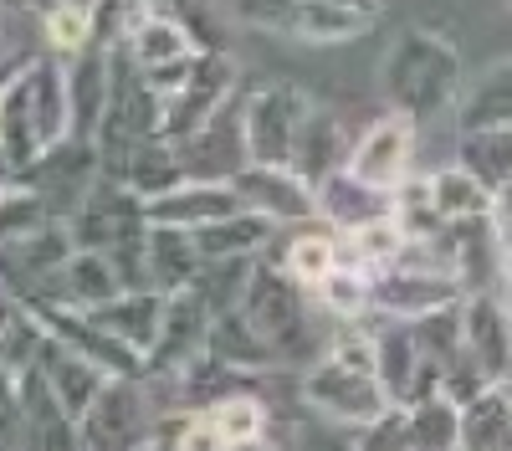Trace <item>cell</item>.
<instances>
[{"instance_id": "cell-1", "label": "cell", "mask_w": 512, "mask_h": 451, "mask_svg": "<svg viewBox=\"0 0 512 451\" xmlns=\"http://www.w3.org/2000/svg\"><path fill=\"white\" fill-rule=\"evenodd\" d=\"M379 93L395 113L431 123L441 113H456L461 93H466V67L461 52L431 26H405L390 52L379 62Z\"/></svg>"}, {"instance_id": "cell-2", "label": "cell", "mask_w": 512, "mask_h": 451, "mask_svg": "<svg viewBox=\"0 0 512 451\" xmlns=\"http://www.w3.org/2000/svg\"><path fill=\"white\" fill-rule=\"evenodd\" d=\"M297 390H303L308 410H318V416H328L338 426H354V431L395 405L390 390H384V380H379L369 328H354V323H344L328 339V349L303 369V385Z\"/></svg>"}, {"instance_id": "cell-3", "label": "cell", "mask_w": 512, "mask_h": 451, "mask_svg": "<svg viewBox=\"0 0 512 451\" xmlns=\"http://www.w3.org/2000/svg\"><path fill=\"white\" fill-rule=\"evenodd\" d=\"M241 308L256 328H262V339L272 344L277 369H297V375H303V369L328 349V334L318 328V303L303 282L287 277V267H272V262L256 257L251 282L241 293Z\"/></svg>"}, {"instance_id": "cell-4", "label": "cell", "mask_w": 512, "mask_h": 451, "mask_svg": "<svg viewBox=\"0 0 512 451\" xmlns=\"http://www.w3.org/2000/svg\"><path fill=\"white\" fill-rule=\"evenodd\" d=\"M159 410L144 375H108L98 400L77 416V441L82 451H149Z\"/></svg>"}, {"instance_id": "cell-5", "label": "cell", "mask_w": 512, "mask_h": 451, "mask_svg": "<svg viewBox=\"0 0 512 451\" xmlns=\"http://www.w3.org/2000/svg\"><path fill=\"white\" fill-rule=\"evenodd\" d=\"M236 77H241V62L226 47H200L190 72L180 77V88L159 98V139L185 144L200 123H210L236 98Z\"/></svg>"}, {"instance_id": "cell-6", "label": "cell", "mask_w": 512, "mask_h": 451, "mask_svg": "<svg viewBox=\"0 0 512 451\" xmlns=\"http://www.w3.org/2000/svg\"><path fill=\"white\" fill-rule=\"evenodd\" d=\"M118 47L128 52V62L144 72L149 88L164 98V93L180 88V77L190 72L200 41L175 11H134V16H123V26H118Z\"/></svg>"}, {"instance_id": "cell-7", "label": "cell", "mask_w": 512, "mask_h": 451, "mask_svg": "<svg viewBox=\"0 0 512 451\" xmlns=\"http://www.w3.org/2000/svg\"><path fill=\"white\" fill-rule=\"evenodd\" d=\"M318 108V98L297 82H262L241 98V129H246V159L251 164H287L303 118Z\"/></svg>"}, {"instance_id": "cell-8", "label": "cell", "mask_w": 512, "mask_h": 451, "mask_svg": "<svg viewBox=\"0 0 512 451\" xmlns=\"http://www.w3.org/2000/svg\"><path fill=\"white\" fill-rule=\"evenodd\" d=\"M415 134H420L415 118H405V113H395V108L379 113L369 129L354 139L344 170H349L359 185L379 190V195H395V190L415 175Z\"/></svg>"}, {"instance_id": "cell-9", "label": "cell", "mask_w": 512, "mask_h": 451, "mask_svg": "<svg viewBox=\"0 0 512 451\" xmlns=\"http://www.w3.org/2000/svg\"><path fill=\"white\" fill-rule=\"evenodd\" d=\"M466 298L461 277H451L446 267H425V262H390L374 272V318H425V313H441L456 308Z\"/></svg>"}, {"instance_id": "cell-10", "label": "cell", "mask_w": 512, "mask_h": 451, "mask_svg": "<svg viewBox=\"0 0 512 451\" xmlns=\"http://www.w3.org/2000/svg\"><path fill=\"white\" fill-rule=\"evenodd\" d=\"M369 339H374L379 380H384V390H390L395 405H415L425 395H441L446 369H441V359H431L420 349L415 328L405 318H379V328H369Z\"/></svg>"}, {"instance_id": "cell-11", "label": "cell", "mask_w": 512, "mask_h": 451, "mask_svg": "<svg viewBox=\"0 0 512 451\" xmlns=\"http://www.w3.org/2000/svg\"><path fill=\"white\" fill-rule=\"evenodd\" d=\"M98 175H103L98 139H77V134H72V139L52 144L47 154L31 164V170H21V185H31L41 200L52 205V216L67 221L77 205H82V195L98 185Z\"/></svg>"}, {"instance_id": "cell-12", "label": "cell", "mask_w": 512, "mask_h": 451, "mask_svg": "<svg viewBox=\"0 0 512 451\" xmlns=\"http://www.w3.org/2000/svg\"><path fill=\"white\" fill-rule=\"evenodd\" d=\"M231 190L241 195L246 211H262L277 226L318 221V190L292 170V164H241L231 175Z\"/></svg>"}, {"instance_id": "cell-13", "label": "cell", "mask_w": 512, "mask_h": 451, "mask_svg": "<svg viewBox=\"0 0 512 451\" xmlns=\"http://www.w3.org/2000/svg\"><path fill=\"white\" fill-rule=\"evenodd\" d=\"M205 328H210V308L190 293H169L164 318H159V334L144 354V375L149 380H175L205 354Z\"/></svg>"}, {"instance_id": "cell-14", "label": "cell", "mask_w": 512, "mask_h": 451, "mask_svg": "<svg viewBox=\"0 0 512 451\" xmlns=\"http://www.w3.org/2000/svg\"><path fill=\"white\" fill-rule=\"evenodd\" d=\"M461 349L487 380L512 375V308L502 303V293L461 298Z\"/></svg>"}, {"instance_id": "cell-15", "label": "cell", "mask_w": 512, "mask_h": 451, "mask_svg": "<svg viewBox=\"0 0 512 451\" xmlns=\"http://www.w3.org/2000/svg\"><path fill=\"white\" fill-rule=\"evenodd\" d=\"M180 164H185V180H231L246 159V129H241V98H231L210 123H200V129L175 144Z\"/></svg>"}, {"instance_id": "cell-16", "label": "cell", "mask_w": 512, "mask_h": 451, "mask_svg": "<svg viewBox=\"0 0 512 451\" xmlns=\"http://www.w3.org/2000/svg\"><path fill=\"white\" fill-rule=\"evenodd\" d=\"M67 98H72V134L98 139L108 98H113V41H88L67 57Z\"/></svg>"}, {"instance_id": "cell-17", "label": "cell", "mask_w": 512, "mask_h": 451, "mask_svg": "<svg viewBox=\"0 0 512 451\" xmlns=\"http://www.w3.org/2000/svg\"><path fill=\"white\" fill-rule=\"evenodd\" d=\"M149 226H180V231H200L210 221H221L231 211H241V195L231 190V180H185L169 195L144 200Z\"/></svg>"}, {"instance_id": "cell-18", "label": "cell", "mask_w": 512, "mask_h": 451, "mask_svg": "<svg viewBox=\"0 0 512 451\" xmlns=\"http://www.w3.org/2000/svg\"><path fill=\"white\" fill-rule=\"evenodd\" d=\"M349 149H354V134L344 129V118H338L333 108H313L303 118V129H297V144H292L287 164L318 190L328 175H338L349 164Z\"/></svg>"}, {"instance_id": "cell-19", "label": "cell", "mask_w": 512, "mask_h": 451, "mask_svg": "<svg viewBox=\"0 0 512 451\" xmlns=\"http://www.w3.org/2000/svg\"><path fill=\"white\" fill-rule=\"evenodd\" d=\"M205 354L221 359L226 369H236V375H267V369H277V354L272 344L262 339V328H256L246 318V308H226V313H210V328H205Z\"/></svg>"}, {"instance_id": "cell-20", "label": "cell", "mask_w": 512, "mask_h": 451, "mask_svg": "<svg viewBox=\"0 0 512 451\" xmlns=\"http://www.w3.org/2000/svg\"><path fill=\"white\" fill-rule=\"evenodd\" d=\"M36 369L47 375L52 395L62 400V410H67L72 421H77L82 410L98 400V390L108 385V369H103V364H93L88 354H77V349H67V344H57V339H47V349H41Z\"/></svg>"}, {"instance_id": "cell-21", "label": "cell", "mask_w": 512, "mask_h": 451, "mask_svg": "<svg viewBox=\"0 0 512 451\" xmlns=\"http://www.w3.org/2000/svg\"><path fill=\"white\" fill-rule=\"evenodd\" d=\"M164 303H169V293H159V287H123L113 303L88 308V313L108 328L113 339H123L128 349L149 354V344L159 334V318H164Z\"/></svg>"}, {"instance_id": "cell-22", "label": "cell", "mask_w": 512, "mask_h": 451, "mask_svg": "<svg viewBox=\"0 0 512 451\" xmlns=\"http://www.w3.org/2000/svg\"><path fill=\"white\" fill-rule=\"evenodd\" d=\"M456 451H512V385L497 380L461 405V446Z\"/></svg>"}, {"instance_id": "cell-23", "label": "cell", "mask_w": 512, "mask_h": 451, "mask_svg": "<svg viewBox=\"0 0 512 451\" xmlns=\"http://www.w3.org/2000/svg\"><path fill=\"white\" fill-rule=\"evenodd\" d=\"M123 272L113 267L108 252H93V246H77L62 267V282H57V298H67L72 308H103L123 293Z\"/></svg>"}, {"instance_id": "cell-24", "label": "cell", "mask_w": 512, "mask_h": 451, "mask_svg": "<svg viewBox=\"0 0 512 451\" xmlns=\"http://www.w3.org/2000/svg\"><path fill=\"white\" fill-rule=\"evenodd\" d=\"M26 62V57H21ZM21 62L11 67V77L0 82V149L16 164V175L31 170V164L47 154L41 149V134H36V118H31V103H26V82H21Z\"/></svg>"}, {"instance_id": "cell-25", "label": "cell", "mask_w": 512, "mask_h": 451, "mask_svg": "<svg viewBox=\"0 0 512 451\" xmlns=\"http://www.w3.org/2000/svg\"><path fill=\"white\" fill-rule=\"evenodd\" d=\"M272 236H277V221L241 205V211L200 226L195 231V246H200V257H262Z\"/></svg>"}, {"instance_id": "cell-26", "label": "cell", "mask_w": 512, "mask_h": 451, "mask_svg": "<svg viewBox=\"0 0 512 451\" xmlns=\"http://www.w3.org/2000/svg\"><path fill=\"white\" fill-rule=\"evenodd\" d=\"M200 246H195V231H180V226H149V287L159 293H185L200 272Z\"/></svg>"}, {"instance_id": "cell-27", "label": "cell", "mask_w": 512, "mask_h": 451, "mask_svg": "<svg viewBox=\"0 0 512 451\" xmlns=\"http://www.w3.org/2000/svg\"><path fill=\"white\" fill-rule=\"evenodd\" d=\"M492 123H512V57L487 67L477 82H466V93L456 103V134L492 129Z\"/></svg>"}, {"instance_id": "cell-28", "label": "cell", "mask_w": 512, "mask_h": 451, "mask_svg": "<svg viewBox=\"0 0 512 451\" xmlns=\"http://www.w3.org/2000/svg\"><path fill=\"white\" fill-rule=\"evenodd\" d=\"M308 293H313L323 318H333V323H364L374 313V272H364L354 262H338L318 287H308Z\"/></svg>"}, {"instance_id": "cell-29", "label": "cell", "mask_w": 512, "mask_h": 451, "mask_svg": "<svg viewBox=\"0 0 512 451\" xmlns=\"http://www.w3.org/2000/svg\"><path fill=\"white\" fill-rule=\"evenodd\" d=\"M390 211V195H379L369 185H359L349 170H338L318 185V221H328V231H354L369 216Z\"/></svg>"}, {"instance_id": "cell-30", "label": "cell", "mask_w": 512, "mask_h": 451, "mask_svg": "<svg viewBox=\"0 0 512 451\" xmlns=\"http://www.w3.org/2000/svg\"><path fill=\"white\" fill-rule=\"evenodd\" d=\"M456 164H466L487 190L512 185V123H492V129H466L456 134Z\"/></svg>"}, {"instance_id": "cell-31", "label": "cell", "mask_w": 512, "mask_h": 451, "mask_svg": "<svg viewBox=\"0 0 512 451\" xmlns=\"http://www.w3.org/2000/svg\"><path fill=\"white\" fill-rule=\"evenodd\" d=\"M405 410V446L410 451H456L461 446V405L451 395H425Z\"/></svg>"}, {"instance_id": "cell-32", "label": "cell", "mask_w": 512, "mask_h": 451, "mask_svg": "<svg viewBox=\"0 0 512 451\" xmlns=\"http://www.w3.org/2000/svg\"><path fill=\"white\" fill-rule=\"evenodd\" d=\"M431 200H436L441 221H482L492 211V190L456 159L431 170Z\"/></svg>"}, {"instance_id": "cell-33", "label": "cell", "mask_w": 512, "mask_h": 451, "mask_svg": "<svg viewBox=\"0 0 512 451\" xmlns=\"http://www.w3.org/2000/svg\"><path fill=\"white\" fill-rule=\"evenodd\" d=\"M338 241H344V262H354V267H364V272H379V267H390V262H400V252H405V231H400V221L384 211V216H369V221H359L354 231H338Z\"/></svg>"}, {"instance_id": "cell-34", "label": "cell", "mask_w": 512, "mask_h": 451, "mask_svg": "<svg viewBox=\"0 0 512 451\" xmlns=\"http://www.w3.org/2000/svg\"><path fill=\"white\" fill-rule=\"evenodd\" d=\"M205 410L221 421V431L231 436L236 451L262 446L267 431H272V410H267V400H262V395H251V390H231V395H221V400H210Z\"/></svg>"}, {"instance_id": "cell-35", "label": "cell", "mask_w": 512, "mask_h": 451, "mask_svg": "<svg viewBox=\"0 0 512 451\" xmlns=\"http://www.w3.org/2000/svg\"><path fill=\"white\" fill-rule=\"evenodd\" d=\"M251 267H256V257H205L200 272H195V282H190V293L210 313H226V308L241 303L246 282H251Z\"/></svg>"}, {"instance_id": "cell-36", "label": "cell", "mask_w": 512, "mask_h": 451, "mask_svg": "<svg viewBox=\"0 0 512 451\" xmlns=\"http://www.w3.org/2000/svg\"><path fill=\"white\" fill-rule=\"evenodd\" d=\"M338 262H344V241H338V231H297L287 241V252H282V267L287 277H297L303 287H318Z\"/></svg>"}, {"instance_id": "cell-37", "label": "cell", "mask_w": 512, "mask_h": 451, "mask_svg": "<svg viewBox=\"0 0 512 451\" xmlns=\"http://www.w3.org/2000/svg\"><path fill=\"white\" fill-rule=\"evenodd\" d=\"M41 36H47V52L72 57L88 41H98V6H82V0H52L41 11Z\"/></svg>"}, {"instance_id": "cell-38", "label": "cell", "mask_w": 512, "mask_h": 451, "mask_svg": "<svg viewBox=\"0 0 512 451\" xmlns=\"http://www.w3.org/2000/svg\"><path fill=\"white\" fill-rule=\"evenodd\" d=\"M390 216L400 221V231L410 241H431L446 221L436 211V200H431V175H410L395 195H390Z\"/></svg>"}, {"instance_id": "cell-39", "label": "cell", "mask_w": 512, "mask_h": 451, "mask_svg": "<svg viewBox=\"0 0 512 451\" xmlns=\"http://www.w3.org/2000/svg\"><path fill=\"white\" fill-rule=\"evenodd\" d=\"M52 205L41 200L31 185H11V190H0V246H16L26 236H36L41 226H52Z\"/></svg>"}, {"instance_id": "cell-40", "label": "cell", "mask_w": 512, "mask_h": 451, "mask_svg": "<svg viewBox=\"0 0 512 451\" xmlns=\"http://www.w3.org/2000/svg\"><path fill=\"white\" fill-rule=\"evenodd\" d=\"M26 446V400H21V375L0 364V451Z\"/></svg>"}, {"instance_id": "cell-41", "label": "cell", "mask_w": 512, "mask_h": 451, "mask_svg": "<svg viewBox=\"0 0 512 451\" xmlns=\"http://www.w3.org/2000/svg\"><path fill=\"white\" fill-rule=\"evenodd\" d=\"M349 451H410L405 446V410L390 405L384 416H374L369 426H359V436H354Z\"/></svg>"}, {"instance_id": "cell-42", "label": "cell", "mask_w": 512, "mask_h": 451, "mask_svg": "<svg viewBox=\"0 0 512 451\" xmlns=\"http://www.w3.org/2000/svg\"><path fill=\"white\" fill-rule=\"evenodd\" d=\"M492 226H497V236H512V185H502V190H492Z\"/></svg>"}, {"instance_id": "cell-43", "label": "cell", "mask_w": 512, "mask_h": 451, "mask_svg": "<svg viewBox=\"0 0 512 451\" xmlns=\"http://www.w3.org/2000/svg\"><path fill=\"white\" fill-rule=\"evenodd\" d=\"M497 293L512 308V236H502V282H497Z\"/></svg>"}, {"instance_id": "cell-44", "label": "cell", "mask_w": 512, "mask_h": 451, "mask_svg": "<svg viewBox=\"0 0 512 451\" xmlns=\"http://www.w3.org/2000/svg\"><path fill=\"white\" fill-rule=\"evenodd\" d=\"M16 180H21V175H16V164L6 159V149H0V190H11Z\"/></svg>"}, {"instance_id": "cell-45", "label": "cell", "mask_w": 512, "mask_h": 451, "mask_svg": "<svg viewBox=\"0 0 512 451\" xmlns=\"http://www.w3.org/2000/svg\"><path fill=\"white\" fill-rule=\"evenodd\" d=\"M11 313H16V298H6V293H0V334H6V323H11Z\"/></svg>"}, {"instance_id": "cell-46", "label": "cell", "mask_w": 512, "mask_h": 451, "mask_svg": "<svg viewBox=\"0 0 512 451\" xmlns=\"http://www.w3.org/2000/svg\"><path fill=\"white\" fill-rule=\"evenodd\" d=\"M31 0H0V16H16V11H26Z\"/></svg>"}, {"instance_id": "cell-47", "label": "cell", "mask_w": 512, "mask_h": 451, "mask_svg": "<svg viewBox=\"0 0 512 451\" xmlns=\"http://www.w3.org/2000/svg\"><path fill=\"white\" fill-rule=\"evenodd\" d=\"M11 62H16V57H11V41L0 36V67H11Z\"/></svg>"}, {"instance_id": "cell-48", "label": "cell", "mask_w": 512, "mask_h": 451, "mask_svg": "<svg viewBox=\"0 0 512 451\" xmlns=\"http://www.w3.org/2000/svg\"><path fill=\"white\" fill-rule=\"evenodd\" d=\"M16 62H21V57H16ZM16 62H11V67H16ZM11 67H0V82H6V77H11Z\"/></svg>"}, {"instance_id": "cell-49", "label": "cell", "mask_w": 512, "mask_h": 451, "mask_svg": "<svg viewBox=\"0 0 512 451\" xmlns=\"http://www.w3.org/2000/svg\"><path fill=\"white\" fill-rule=\"evenodd\" d=\"M507 385H512V375H507Z\"/></svg>"}, {"instance_id": "cell-50", "label": "cell", "mask_w": 512, "mask_h": 451, "mask_svg": "<svg viewBox=\"0 0 512 451\" xmlns=\"http://www.w3.org/2000/svg\"><path fill=\"white\" fill-rule=\"evenodd\" d=\"M507 6H512V0H507Z\"/></svg>"}, {"instance_id": "cell-51", "label": "cell", "mask_w": 512, "mask_h": 451, "mask_svg": "<svg viewBox=\"0 0 512 451\" xmlns=\"http://www.w3.org/2000/svg\"><path fill=\"white\" fill-rule=\"evenodd\" d=\"M344 451H349V446H344Z\"/></svg>"}]
</instances>
